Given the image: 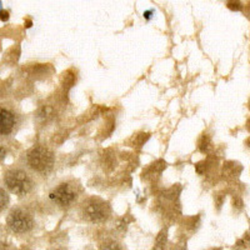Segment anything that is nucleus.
Listing matches in <instances>:
<instances>
[{
    "label": "nucleus",
    "instance_id": "1",
    "mask_svg": "<svg viewBox=\"0 0 250 250\" xmlns=\"http://www.w3.org/2000/svg\"><path fill=\"white\" fill-rule=\"evenodd\" d=\"M26 163L33 171L46 175L54 167L55 158L50 149L43 145H35L26 153Z\"/></svg>",
    "mask_w": 250,
    "mask_h": 250
},
{
    "label": "nucleus",
    "instance_id": "2",
    "mask_svg": "<svg viewBox=\"0 0 250 250\" xmlns=\"http://www.w3.org/2000/svg\"><path fill=\"white\" fill-rule=\"evenodd\" d=\"M80 213L85 222L90 224H103L110 216L111 209L105 200L93 196L83 203Z\"/></svg>",
    "mask_w": 250,
    "mask_h": 250
},
{
    "label": "nucleus",
    "instance_id": "3",
    "mask_svg": "<svg viewBox=\"0 0 250 250\" xmlns=\"http://www.w3.org/2000/svg\"><path fill=\"white\" fill-rule=\"evenodd\" d=\"M4 183L10 193L19 196L26 195L33 189V180L23 169H9L4 174Z\"/></svg>",
    "mask_w": 250,
    "mask_h": 250
},
{
    "label": "nucleus",
    "instance_id": "4",
    "mask_svg": "<svg viewBox=\"0 0 250 250\" xmlns=\"http://www.w3.org/2000/svg\"><path fill=\"white\" fill-rule=\"evenodd\" d=\"M9 229L15 234H25L34 228V219L24 209H13L6 218Z\"/></svg>",
    "mask_w": 250,
    "mask_h": 250
},
{
    "label": "nucleus",
    "instance_id": "5",
    "mask_svg": "<svg viewBox=\"0 0 250 250\" xmlns=\"http://www.w3.org/2000/svg\"><path fill=\"white\" fill-rule=\"evenodd\" d=\"M78 194H79V190H78L77 185L71 184V183H60L58 187H55L51 190L49 196L55 204L68 208L74 204L78 198Z\"/></svg>",
    "mask_w": 250,
    "mask_h": 250
},
{
    "label": "nucleus",
    "instance_id": "6",
    "mask_svg": "<svg viewBox=\"0 0 250 250\" xmlns=\"http://www.w3.org/2000/svg\"><path fill=\"white\" fill-rule=\"evenodd\" d=\"M14 114L6 108H0V135H9L14 130Z\"/></svg>",
    "mask_w": 250,
    "mask_h": 250
},
{
    "label": "nucleus",
    "instance_id": "7",
    "mask_svg": "<svg viewBox=\"0 0 250 250\" xmlns=\"http://www.w3.org/2000/svg\"><path fill=\"white\" fill-rule=\"evenodd\" d=\"M99 250H125L123 245L115 239H104L99 245Z\"/></svg>",
    "mask_w": 250,
    "mask_h": 250
},
{
    "label": "nucleus",
    "instance_id": "8",
    "mask_svg": "<svg viewBox=\"0 0 250 250\" xmlns=\"http://www.w3.org/2000/svg\"><path fill=\"white\" fill-rule=\"evenodd\" d=\"M9 195L4 189L0 188V211H3L6 207L9 205Z\"/></svg>",
    "mask_w": 250,
    "mask_h": 250
},
{
    "label": "nucleus",
    "instance_id": "9",
    "mask_svg": "<svg viewBox=\"0 0 250 250\" xmlns=\"http://www.w3.org/2000/svg\"><path fill=\"white\" fill-rule=\"evenodd\" d=\"M165 242H167V236L163 235V234H160V236L158 238V240H156V244H155V247L153 248V250H164Z\"/></svg>",
    "mask_w": 250,
    "mask_h": 250
},
{
    "label": "nucleus",
    "instance_id": "10",
    "mask_svg": "<svg viewBox=\"0 0 250 250\" xmlns=\"http://www.w3.org/2000/svg\"><path fill=\"white\" fill-rule=\"evenodd\" d=\"M5 156H6L5 148H4L3 145H0V163L3 162L4 159H5Z\"/></svg>",
    "mask_w": 250,
    "mask_h": 250
},
{
    "label": "nucleus",
    "instance_id": "11",
    "mask_svg": "<svg viewBox=\"0 0 250 250\" xmlns=\"http://www.w3.org/2000/svg\"><path fill=\"white\" fill-rule=\"evenodd\" d=\"M0 19L3 20V21H5V20H8L9 19V14H8V12H0Z\"/></svg>",
    "mask_w": 250,
    "mask_h": 250
}]
</instances>
